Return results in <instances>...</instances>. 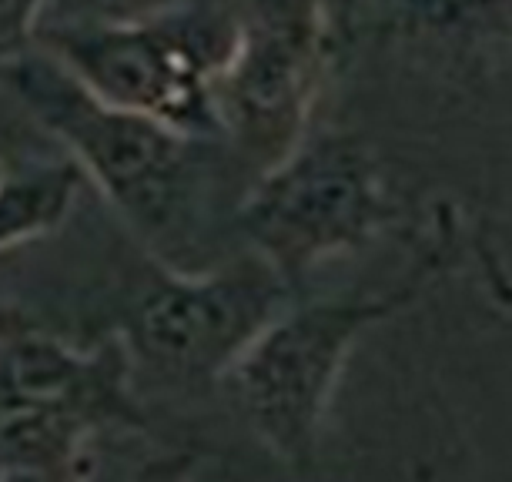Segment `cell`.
<instances>
[{
  "label": "cell",
  "instance_id": "10",
  "mask_svg": "<svg viewBox=\"0 0 512 482\" xmlns=\"http://www.w3.org/2000/svg\"><path fill=\"white\" fill-rule=\"evenodd\" d=\"M31 329H44V322L37 318L31 308H24L17 298H4L0 295V342L17 339V335L31 332Z\"/></svg>",
  "mask_w": 512,
  "mask_h": 482
},
{
  "label": "cell",
  "instance_id": "5",
  "mask_svg": "<svg viewBox=\"0 0 512 482\" xmlns=\"http://www.w3.org/2000/svg\"><path fill=\"white\" fill-rule=\"evenodd\" d=\"M405 225V208L379 154L355 131L305 134L258 171L235 211L248 252L298 288L318 265L362 252Z\"/></svg>",
  "mask_w": 512,
  "mask_h": 482
},
{
  "label": "cell",
  "instance_id": "6",
  "mask_svg": "<svg viewBox=\"0 0 512 482\" xmlns=\"http://www.w3.org/2000/svg\"><path fill=\"white\" fill-rule=\"evenodd\" d=\"M295 292L255 252L215 268L154 258L121 298L111 332L124 342L134 369L141 365L164 382L205 389L225 379Z\"/></svg>",
  "mask_w": 512,
  "mask_h": 482
},
{
  "label": "cell",
  "instance_id": "9",
  "mask_svg": "<svg viewBox=\"0 0 512 482\" xmlns=\"http://www.w3.org/2000/svg\"><path fill=\"white\" fill-rule=\"evenodd\" d=\"M54 0H0V61L34 44L37 24Z\"/></svg>",
  "mask_w": 512,
  "mask_h": 482
},
{
  "label": "cell",
  "instance_id": "7",
  "mask_svg": "<svg viewBox=\"0 0 512 482\" xmlns=\"http://www.w3.org/2000/svg\"><path fill=\"white\" fill-rule=\"evenodd\" d=\"M332 64V14L325 0H245L235 44L215 77L225 148L265 171L295 151L312 128Z\"/></svg>",
  "mask_w": 512,
  "mask_h": 482
},
{
  "label": "cell",
  "instance_id": "12",
  "mask_svg": "<svg viewBox=\"0 0 512 482\" xmlns=\"http://www.w3.org/2000/svg\"><path fill=\"white\" fill-rule=\"evenodd\" d=\"M4 178H7V168H4V165H0V181H4Z\"/></svg>",
  "mask_w": 512,
  "mask_h": 482
},
{
  "label": "cell",
  "instance_id": "8",
  "mask_svg": "<svg viewBox=\"0 0 512 482\" xmlns=\"http://www.w3.org/2000/svg\"><path fill=\"white\" fill-rule=\"evenodd\" d=\"M405 24L449 41L512 34V0H395Z\"/></svg>",
  "mask_w": 512,
  "mask_h": 482
},
{
  "label": "cell",
  "instance_id": "3",
  "mask_svg": "<svg viewBox=\"0 0 512 482\" xmlns=\"http://www.w3.org/2000/svg\"><path fill=\"white\" fill-rule=\"evenodd\" d=\"M134 362L114 332L88 345L31 329L0 342V482L84 479L104 432H144Z\"/></svg>",
  "mask_w": 512,
  "mask_h": 482
},
{
  "label": "cell",
  "instance_id": "2",
  "mask_svg": "<svg viewBox=\"0 0 512 482\" xmlns=\"http://www.w3.org/2000/svg\"><path fill=\"white\" fill-rule=\"evenodd\" d=\"M459 215L436 205L412 265L369 292L292 298L221 382L255 439L292 472H312L352 352L375 325L422 302L459 262Z\"/></svg>",
  "mask_w": 512,
  "mask_h": 482
},
{
  "label": "cell",
  "instance_id": "1",
  "mask_svg": "<svg viewBox=\"0 0 512 482\" xmlns=\"http://www.w3.org/2000/svg\"><path fill=\"white\" fill-rule=\"evenodd\" d=\"M0 84L61 144L151 258L175 265L178 252L198 238L215 151L225 144L98 98L37 44L0 61Z\"/></svg>",
  "mask_w": 512,
  "mask_h": 482
},
{
  "label": "cell",
  "instance_id": "4",
  "mask_svg": "<svg viewBox=\"0 0 512 482\" xmlns=\"http://www.w3.org/2000/svg\"><path fill=\"white\" fill-rule=\"evenodd\" d=\"M235 31L238 17L175 0L141 17L44 14L34 44L98 98L195 138L221 141L215 77L228 61Z\"/></svg>",
  "mask_w": 512,
  "mask_h": 482
},
{
  "label": "cell",
  "instance_id": "11",
  "mask_svg": "<svg viewBox=\"0 0 512 482\" xmlns=\"http://www.w3.org/2000/svg\"><path fill=\"white\" fill-rule=\"evenodd\" d=\"M168 4H175V0H88V11L104 17H141L161 11Z\"/></svg>",
  "mask_w": 512,
  "mask_h": 482
}]
</instances>
